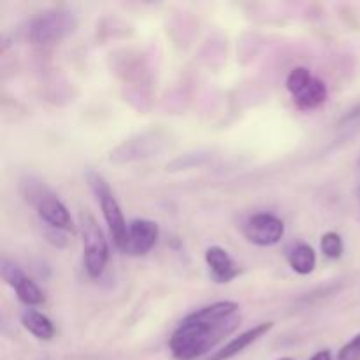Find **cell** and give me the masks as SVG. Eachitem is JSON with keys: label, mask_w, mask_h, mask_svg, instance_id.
I'll use <instances>...</instances> for the list:
<instances>
[{"label": "cell", "mask_w": 360, "mask_h": 360, "mask_svg": "<svg viewBox=\"0 0 360 360\" xmlns=\"http://www.w3.org/2000/svg\"><path fill=\"white\" fill-rule=\"evenodd\" d=\"M158 236H160V229L157 221L144 220V218L132 220L129 224V241H127L125 253L146 255L157 245Z\"/></svg>", "instance_id": "cell-9"}, {"label": "cell", "mask_w": 360, "mask_h": 360, "mask_svg": "<svg viewBox=\"0 0 360 360\" xmlns=\"http://www.w3.org/2000/svg\"><path fill=\"white\" fill-rule=\"evenodd\" d=\"M0 273H2L4 281L9 285L11 288H14L18 299H20L23 304H27L28 308L32 306H41L44 302V294H42L41 288L37 287L34 280L27 276L23 273L18 264L11 262L9 259H2V264H0Z\"/></svg>", "instance_id": "cell-8"}, {"label": "cell", "mask_w": 360, "mask_h": 360, "mask_svg": "<svg viewBox=\"0 0 360 360\" xmlns=\"http://www.w3.org/2000/svg\"><path fill=\"white\" fill-rule=\"evenodd\" d=\"M336 360H360V333L341 347Z\"/></svg>", "instance_id": "cell-15"}, {"label": "cell", "mask_w": 360, "mask_h": 360, "mask_svg": "<svg viewBox=\"0 0 360 360\" xmlns=\"http://www.w3.org/2000/svg\"><path fill=\"white\" fill-rule=\"evenodd\" d=\"M278 360H294V359H290V357H283V359H278Z\"/></svg>", "instance_id": "cell-18"}, {"label": "cell", "mask_w": 360, "mask_h": 360, "mask_svg": "<svg viewBox=\"0 0 360 360\" xmlns=\"http://www.w3.org/2000/svg\"><path fill=\"white\" fill-rule=\"evenodd\" d=\"M287 90L292 95V101L301 111H313L323 105L329 97V88L326 81L313 76L311 70L306 67H294L288 72Z\"/></svg>", "instance_id": "cell-6"}, {"label": "cell", "mask_w": 360, "mask_h": 360, "mask_svg": "<svg viewBox=\"0 0 360 360\" xmlns=\"http://www.w3.org/2000/svg\"><path fill=\"white\" fill-rule=\"evenodd\" d=\"M21 326L28 330L34 338L41 341H51L55 338V326L44 313L37 309L27 308L21 313Z\"/></svg>", "instance_id": "cell-13"}, {"label": "cell", "mask_w": 360, "mask_h": 360, "mask_svg": "<svg viewBox=\"0 0 360 360\" xmlns=\"http://www.w3.org/2000/svg\"><path fill=\"white\" fill-rule=\"evenodd\" d=\"M360 125V102L357 105L350 109L347 115H343V118L338 123V129H354V127Z\"/></svg>", "instance_id": "cell-16"}, {"label": "cell", "mask_w": 360, "mask_h": 360, "mask_svg": "<svg viewBox=\"0 0 360 360\" xmlns=\"http://www.w3.org/2000/svg\"><path fill=\"white\" fill-rule=\"evenodd\" d=\"M21 193H23L25 200L34 207L39 218L48 227H51L53 231H74V221L67 206L42 179L35 178V176L23 178V181H21Z\"/></svg>", "instance_id": "cell-2"}, {"label": "cell", "mask_w": 360, "mask_h": 360, "mask_svg": "<svg viewBox=\"0 0 360 360\" xmlns=\"http://www.w3.org/2000/svg\"><path fill=\"white\" fill-rule=\"evenodd\" d=\"M241 323V308L234 301H218L186 315L167 345L176 360H197L211 354L218 343Z\"/></svg>", "instance_id": "cell-1"}, {"label": "cell", "mask_w": 360, "mask_h": 360, "mask_svg": "<svg viewBox=\"0 0 360 360\" xmlns=\"http://www.w3.org/2000/svg\"><path fill=\"white\" fill-rule=\"evenodd\" d=\"M320 248H322V253L330 260H338L343 257L345 253V243L343 238H341L338 232H326L320 239Z\"/></svg>", "instance_id": "cell-14"}, {"label": "cell", "mask_w": 360, "mask_h": 360, "mask_svg": "<svg viewBox=\"0 0 360 360\" xmlns=\"http://www.w3.org/2000/svg\"><path fill=\"white\" fill-rule=\"evenodd\" d=\"M287 262L294 273L308 276L316 267V253L313 246L306 245V243H297L287 250Z\"/></svg>", "instance_id": "cell-12"}, {"label": "cell", "mask_w": 360, "mask_h": 360, "mask_svg": "<svg viewBox=\"0 0 360 360\" xmlns=\"http://www.w3.org/2000/svg\"><path fill=\"white\" fill-rule=\"evenodd\" d=\"M273 327H274V322L259 323V326H255V327H252V329L241 333L239 336L232 338L229 343H225L224 347L220 348V350L214 352V354L210 355V357H207L206 360H231V359H234L236 355L243 354L246 348L252 347L253 343H257L260 338L266 336V334L269 333Z\"/></svg>", "instance_id": "cell-10"}, {"label": "cell", "mask_w": 360, "mask_h": 360, "mask_svg": "<svg viewBox=\"0 0 360 360\" xmlns=\"http://www.w3.org/2000/svg\"><path fill=\"white\" fill-rule=\"evenodd\" d=\"M77 28V18L72 11L49 9L39 14L28 27V41L34 46L58 44L72 35Z\"/></svg>", "instance_id": "cell-4"}, {"label": "cell", "mask_w": 360, "mask_h": 360, "mask_svg": "<svg viewBox=\"0 0 360 360\" xmlns=\"http://www.w3.org/2000/svg\"><path fill=\"white\" fill-rule=\"evenodd\" d=\"M86 181L91 193H94L95 200H97L98 206H101L104 220L109 227V234H111L112 238V243H115V246L120 252L125 253L127 241H129V225H127L122 206H120V202L116 200L111 186L105 181L104 176L98 174V172L95 171L88 172Z\"/></svg>", "instance_id": "cell-3"}, {"label": "cell", "mask_w": 360, "mask_h": 360, "mask_svg": "<svg viewBox=\"0 0 360 360\" xmlns=\"http://www.w3.org/2000/svg\"><path fill=\"white\" fill-rule=\"evenodd\" d=\"M243 234L246 241L252 245L267 248V246L278 245L283 239L285 224L273 213H255L245 221Z\"/></svg>", "instance_id": "cell-7"}, {"label": "cell", "mask_w": 360, "mask_h": 360, "mask_svg": "<svg viewBox=\"0 0 360 360\" xmlns=\"http://www.w3.org/2000/svg\"><path fill=\"white\" fill-rule=\"evenodd\" d=\"M204 260L210 269L211 278L217 283H231L234 278L239 276V267L234 262L229 252L221 246H210L204 253Z\"/></svg>", "instance_id": "cell-11"}, {"label": "cell", "mask_w": 360, "mask_h": 360, "mask_svg": "<svg viewBox=\"0 0 360 360\" xmlns=\"http://www.w3.org/2000/svg\"><path fill=\"white\" fill-rule=\"evenodd\" d=\"M359 199H360V190H359Z\"/></svg>", "instance_id": "cell-19"}, {"label": "cell", "mask_w": 360, "mask_h": 360, "mask_svg": "<svg viewBox=\"0 0 360 360\" xmlns=\"http://www.w3.org/2000/svg\"><path fill=\"white\" fill-rule=\"evenodd\" d=\"M309 360H333V354H330V350H320Z\"/></svg>", "instance_id": "cell-17"}, {"label": "cell", "mask_w": 360, "mask_h": 360, "mask_svg": "<svg viewBox=\"0 0 360 360\" xmlns=\"http://www.w3.org/2000/svg\"><path fill=\"white\" fill-rule=\"evenodd\" d=\"M81 234H83V264L90 278L97 280L104 274L109 262V245L104 231L90 213H81Z\"/></svg>", "instance_id": "cell-5"}]
</instances>
